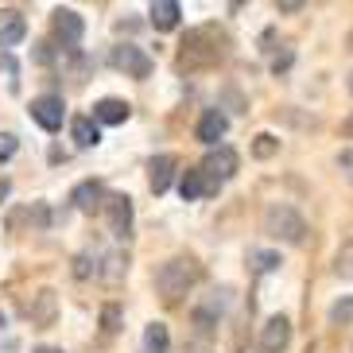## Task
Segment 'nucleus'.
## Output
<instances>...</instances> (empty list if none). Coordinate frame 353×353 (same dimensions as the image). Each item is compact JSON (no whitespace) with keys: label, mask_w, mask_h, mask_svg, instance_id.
<instances>
[{"label":"nucleus","mask_w":353,"mask_h":353,"mask_svg":"<svg viewBox=\"0 0 353 353\" xmlns=\"http://www.w3.org/2000/svg\"><path fill=\"white\" fill-rule=\"evenodd\" d=\"M334 272H338L342 280H353V237L338 249V256H334Z\"/></svg>","instance_id":"nucleus-22"},{"label":"nucleus","mask_w":353,"mask_h":353,"mask_svg":"<svg viewBox=\"0 0 353 353\" xmlns=\"http://www.w3.org/2000/svg\"><path fill=\"white\" fill-rule=\"evenodd\" d=\"M350 90H353V78H350Z\"/></svg>","instance_id":"nucleus-32"},{"label":"nucleus","mask_w":353,"mask_h":353,"mask_svg":"<svg viewBox=\"0 0 353 353\" xmlns=\"http://www.w3.org/2000/svg\"><path fill=\"white\" fill-rule=\"evenodd\" d=\"M105 183L101 179H85V183H78V187L70 190V202L74 210H82V214H97V210L105 206Z\"/></svg>","instance_id":"nucleus-11"},{"label":"nucleus","mask_w":353,"mask_h":353,"mask_svg":"<svg viewBox=\"0 0 353 353\" xmlns=\"http://www.w3.org/2000/svg\"><path fill=\"white\" fill-rule=\"evenodd\" d=\"M198 280H202V268H198L194 256H171L156 272V295L163 299V307H179L183 295L194 291Z\"/></svg>","instance_id":"nucleus-2"},{"label":"nucleus","mask_w":353,"mask_h":353,"mask_svg":"<svg viewBox=\"0 0 353 353\" xmlns=\"http://www.w3.org/2000/svg\"><path fill=\"white\" fill-rule=\"evenodd\" d=\"M194 132H198V140H202V144H218L221 136L229 132V117L221 113V109H206Z\"/></svg>","instance_id":"nucleus-15"},{"label":"nucleus","mask_w":353,"mask_h":353,"mask_svg":"<svg viewBox=\"0 0 353 353\" xmlns=\"http://www.w3.org/2000/svg\"><path fill=\"white\" fill-rule=\"evenodd\" d=\"M221 187H214L198 167H190V171H183V179H179V194H183V202H198V198L206 194H218Z\"/></svg>","instance_id":"nucleus-13"},{"label":"nucleus","mask_w":353,"mask_h":353,"mask_svg":"<svg viewBox=\"0 0 353 353\" xmlns=\"http://www.w3.org/2000/svg\"><path fill=\"white\" fill-rule=\"evenodd\" d=\"M264 233L276 241H283V245H303V237H307V221H303V214L295 206H288V202H272L268 210H264Z\"/></svg>","instance_id":"nucleus-3"},{"label":"nucleus","mask_w":353,"mask_h":353,"mask_svg":"<svg viewBox=\"0 0 353 353\" xmlns=\"http://www.w3.org/2000/svg\"><path fill=\"white\" fill-rule=\"evenodd\" d=\"M249 272L252 276H268V272L280 268V252H264V249H249Z\"/></svg>","instance_id":"nucleus-21"},{"label":"nucleus","mask_w":353,"mask_h":353,"mask_svg":"<svg viewBox=\"0 0 353 353\" xmlns=\"http://www.w3.org/2000/svg\"><path fill=\"white\" fill-rule=\"evenodd\" d=\"M0 345H8V350L16 345V334L8 330V319H4V311H0Z\"/></svg>","instance_id":"nucleus-28"},{"label":"nucleus","mask_w":353,"mask_h":353,"mask_svg":"<svg viewBox=\"0 0 353 353\" xmlns=\"http://www.w3.org/2000/svg\"><path fill=\"white\" fill-rule=\"evenodd\" d=\"M16 148H20V144H16V136H12V132H0V163L16 156Z\"/></svg>","instance_id":"nucleus-27"},{"label":"nucleus","mask_w":353,"mask_h":353,"mask_svg":"<svg viewBox=\"0 0 353 353\" xmlns=\"http://www.w3.org/2000/svg\"><path fill=\"white\" fill-rule=\"evenodd\" d=\"M350 43H353V39H350Z\"/></svg>","instance_id":"nucleus-33"},{"label":"nucleus","mask_w":353,"mask_h":353,"mask_svg":"<svg viewBox=\"0 0 353 353\" xmlns=\"http://www.w3.org/2000/svg\"><path fill=\"white\" fill-rule=\"evenodd\" d=\"M128 117H132V109H128V101H121V97H101V101L94 105V125H125Z\"/></svg>","instance_id":"nucleus-14"},{"label":"nucleus","mask_w":353,"mask_h":353,"mask_svg":"<svg viewBox=\"0 0 353 353\" xmlns=\"http://www.w3.org/2000/svg\"><path fill=\"white\" fill-rule=\"evenodd\" d=\"M0 74H4L8 90L16 94V90H20V78H16V63H12V54H0Z\"/></svg>","instance_id":"nucleus-26"},{"label":"nucleus","mask_w":353,"mask_h":353,"mask_svg":"<svg viewBox=\"0 0 353 353\" xmlns=\"http://www.w3.org/2000/svg\"><path fill=\"white\" fill-rule=\"evenodd\" d=\"M330 322L334 326H350L353 322V295H342V299L330 307Z\"/></svg>","instance_id":"nucleus-25"},{"label":"nucleus","mask_w":353,"mask_h":353,"mask_svg":"<svg viewBox=\"0 0 353 353\" xmlns=\"http://www.w3.org/2000/svg\"><path fill=\"white\" fill-rule=\"evenodd\" d=\"M198 171H202L214 187H221V183H229V179L241 171V159H237V152H233V148L218 144V148H210V152H206V159L198 163Z\"/></svg>","instance_id":"nucleus-4"},{"label":"nucleus","mask_w":353,"mask_h":353,"mask_svg":"<svg viewBox=\"0 0 353 353\" xmlns=\"http://www.w3.org/2000/svg\"><path fill=\"white\" fill-rule=\"evenodd\" d=\"M51 32H54V39L63 43V47H78L82 35H85V23H82V16H78L74 8H54L51 12Z\"/></svg>","instance_id":"nucleus-8"},{"label":"nucleus","mask_w":353,"mask_h":353,"mask_svg":"<svg viewBox=\"0 0 353 353\" xmlns=\"http://www.w3.org/2000/svg\"><path fill=\"white\" fill-rule=\"evenodd\" d=\"M63 117H66V105L59 94H43L32 101V121L39 128H47V132H59L63 128Z\"/></svg>","instance_id":"nucleus-9"},{"label":"nucleus","mask_w":353,"mask_h":353,"mask_svg":"<svg viewBox=\"0 0 353 353\" xmlns=\"http://www.w3.org/2000/svg\"><path fill=\"white\" fill-rule=\"evenodd\" d=\"M171 350V334H167L163 322H148L144 330V353H167Z\"/></svg>","instance_id":"nucleus-19"},{"label":"nucleus","mask_w":353,"mask_h":353,"mask_svg":"<svg viewBox=\"0 0 353 353\" xmlns=\"http://www.w3.org/2000/svg\"><path fill=\"white\" fill-rule=\"evenodd\" d=\"M70 136L78 148H97L101 144V128L94 125V117H74L70 121Z\"/></svg>","instance_id":"nucleus-18"},{"label":"nucleus","mask_w":353,"mask_h":353,"mask_svg":"<svg viewBox=\"0 0 353 353\" xmlns=\"http://www.w3.org/2000/svg\"><path fill=\"white\" fill-rule=\"evenodd\" d=\"M276 8H280V12H303V4H299V0H283V4H276Z\"/></svg>","instance_id":"nucleus-29"},{"label":"nucleus","mask_w":353,"mask_h":353,"mask_svg":"<svg viewBox=\"0 0 353 353\" xmlns=\"http://www.w3.org/2000/svg\"><path fill=\"white\" fill-rule=\"evenodd\" d=\"M229 54V35L221 32L218 23H202L183 39V51H179V66L183 70H202V66H214Z\"/></svg>","instance_id":"nucleus-1"},{"label":"nucleus","mask_w":353,"mask_h":353,"mask_svg":"<svg viewBox=\"0 0 353 353\" xmlns=\"http://www.w3.org/2000/svg\"><path fill=\"white\" fill-rule=\"evenodd\" d=\"M125 276H128V256L125 252H109V256H105V268H101V280L109 283V288H117Z\"/></svg>","instance_id":"nucleus-20"},{"label":"nucleus","mask_w":353,"mask_h":353,"mask_svg":"<svg viewBox=\"0 0 353 353\" xmlns=\"http://www.w3.org/2000/svg\"><path fill=\"white\" fill-rule=\"evenodd\" d=\"M12 194V183H8V179H4V175H0V202H4V198H8Z\"/></svg>","instance_id":"nucleus-30"},{"label":"nucleus","mask_w":353,"mask_h":353,"mask_svg":"<svg viewBox=\"0 0 353 353\" xmlns=\"http://www.w3.org/2000/svg\"><path fill=\"white\" fill-rule=\"evenodd\" d=\"M23 35H28V20H23L20 12H0V47L8 51V47H20Z\"/></svg>","instance_id":"nucleus-16"},{"label":"nucleus","mask_w":353,"mask_h":353,"mask_svg":"<svg viewBox=\"0 0 353 353\" xmlns=\"http://www.w3.org/2000/svg\"><path fill=\"white\" fill-rule=\"evenodd\" d=\"M148 20H152L156 32H171V28H179V20H183V8H179L175 0H156V4L148 8Z\"/></svg>","instance_id":"nucleus-17"},{"label":"nucleus","mask_w":353,"mask_h":353,"mask_svg":"<svg viewBox=\"0 0 353 353\" xmlns=\"http://www.w3.org/2000/svg\"><path fill=\"white\" fill-rule=\"evenodd\" d=\"M109 66L121 70L125 78H148L156 63H152V54H148L144 47H136V43H121V47H113V54H109Z\"/></svg>","instance_id":"nucleus-5"},{"label":"nucleus","mask_w":353,"mask_h":353,"mask_svg":"<svg viewBox=\"0 0 353 353\" xmlns=\"http://www.w3.org/2000/svg\"><path fill=\"white\" fill-rule=\"evenodd\" d=\"M105 221H109V233L121 241L132 237V225H136V214H132V198L128 194H109L105 198Z\"/></svg>","instance_id":"nucleus-6"},{"label":"nucleus","mask_w":353,"mask_h":353,"mask_svg":"<svg viewBox=\"0 0 353 353\" xmlns=\"http://www.w3.org/2000/svg\"><path fill=\"white\" fill-rule=\"evenodd\" d=\"M276 152H280V140H276L272 132H260L256 140H252V156L256 159H272Z\"/></svg>","instance_id":"nucleus-24"},{"label":"nucleus","mask_w":353,"mask_h":353,"mask_svg":"<svg viewBox=\"0 0 353 353\" xmlns=\"http://www.w3.org/2000/svg\"><path fill=\"white\" fill-rule=\"evenodd\" d=\"M28 319H32V326H39V330L54 326V319H59V295H54L51 288H39L32 295V303H28Z\"/></svg>","instance_id":"nucleus-10"},{"label":"nucleus","mask_w":353,"mask_h":353,"mask_svg":"<svg viewBox=\"0 0 353 353\" xmlns=\"http://www.w3.org/2000/svg\"><path fill=\"white\" fill-rule=\"evenodd\" d=\"M121 319H125L121 307H117V303H105V307H101V334H105V338H113V334L121 330Z\"/></svg>","instance_id":"nucleus-23"},{"label":"nucleus","mask_w":353,"mask_h":353,"mask_svg":"<svg viewBox=\"0 0 353 353\" xmlns=\"http://www.w3.org/2000/svg\"><path fill=\"white\" fill-rule=\"evenodd\" d=\"M35 353H63V350H54V345H39Z\"/></svg>","instance_id":"nucleus-31"},{"label":"nucleus","mask_w":353,"mask_h":353,"mask_svg":"<svg viewBox=\"0 0 353 353\" xmlns=\"http://www.w3.org/2000/svg\"><path fill=\"white\" fill-rule=\"evenodd\" d=\"M260 353H288L291 345V319L288 314H272L264 326H260Z\"/></svg>","instance_id":"nucleus-7"},{"label":"nucleus","mask_w":353,"mask_h":353,"mask_svg":"<svg viewBox=\"0 0 353 353\" xmlns=\"http://www.w3.org/2000/svg\"><path fill=\"white\" fill-rule=\"evenodd\" d=\"M175 171H179V159L171 152L152 159L148 163V187H152V194H167V187L175 183Z\"/></svg>","instance_id":"nucleus-12"}]
</instances>
